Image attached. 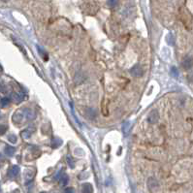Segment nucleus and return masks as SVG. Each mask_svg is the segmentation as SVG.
<instances>
[{"mask_svg": "<svg viewBox=\"0 0 193 193\" xmlns=\"http://www.w3.org/2000/svg\"><path fill=\"white\" fill-rule=\"evenodd\" d=\"M178 70H177V68L176 67H173V68H172V75H174L175 77H177L178 76Z\"/></svg>", "mask_w": 193, "mask_h": 193, "instance_id": "obj_23", "label": "nucleus"}, {"mask_svg": "<svg viewBox=\"0 0 193 193\" xmlns=\"http://www.w3.org/2000/svg\"><path fill=\"white\" fill-rule=\"evenodd\" d=\"M116 4H117V0H109L108 1V5L110 7H116Z\"/></svg>", "mask_w": 193, "mask_h": 193, "instance_id": "obj_22", "label": "nucleus"}, {"mask_svg": "<svg viewBox=\"0 0 193 193\" xmlns=\"http://www.w3.org/2000/svg\"><path fill=\"white\" fill-rule=\"evenodd\" d=\"M7 131V126L3 124H0V135H4Z\"/></svg>", "mask_w": 193, "mask_h": 193, "instance_id": "obj_20", "label": "nucleus"}, {"mask_svg": "<svg viewBox=\"0 0 193 193\" xmlns=\"http://www.w3.org/2000/svg\"><path fill=\"white\" fill-rule=\"evenodd\" d=\"M41 193H45V192H41Z\"/></svg>", "mask_w": 193, "mask_h": 193, "instance_id": "obj_28", "label": "nucleus"}, {"mask_svg": "<svg viewBox=\"0 0 193 193\" xmlns=\"http://www.w3.org/2000/svg\"><path fill=\"white\" fill-rule=\"evenodd\" d=\"M67 162H68V164H69V166L71 167V168H74V166H75V163H74V160L70 157V156H67Z\"/></svg>", "mask_w": 193, "mask_h": 193, "instance_id": "obj_21", "label": "nucleus"}, {"mask_svg": "<svg viewBox=\"0 0 193 193\" xmlns=\"http://www.w3.org/2000/svg\"><path fill=\"white\" fill-rule=\"evenodd\" d=\"M181 65H182V67H184V69L191 68L192 65H193V58H192L191 56H186V58H184V60H182Z\"/></svg>", "mask_w": 193, "mask_h": 193, "instance_id": "obj_4", "label": "nucleus"}, {"mask_svg": "<svg viewBox=\"0 0 193 193\" xmlns=\"http://www.w3.org/2000/svg\"><path fill=\"white\" fill-rule=\"evenodd\" d=\"M188 79H189L190 81H191V82H193V72H192V73H190V74H189Z\"/></svg>", "mask_w": 193, "mask_h": 193, "instance_id": "obj_26", "label": "nucleus"}, {"mask_svg": "<svg viewBox=\"0 0 193 193\" xmlns=\"http://www.w3.org/2000/svg\"><path fill=\"white\" fill-rule=\"evenodd\" d=\"M158 119H159V113L156 110H152L150 114H148V121L150 122V123L154 124L158 121Z\"/></svg>", "mask_w": 193, "mask_h": 193, "instance_id": "obj_3", "label": "nucleus"}, {"mask_svg": "<svg viewBox=\"0 0 193 193\" xmlns=\"http://www.w3.org/2000/svg\"><path fill=\"white\" fill-rule=\"evenodd\" d=\"M148 189L150 190H154L158 187V182L156 181L155 179L153 178H150L148 179Z\"/></svg>", "mask_w": 193, "mask_h": 193, "instance_id": "obj_6", "label": "nucleus"}, {"mask_svg": "<svg viewBox=\"0 0 193 193\" xmlns=\"http://www.w3.org/2000/svg\"><path fill=\"white\" fill-rule=\"evenodd\" d=\"M61 144H62V142H61V140H59V139H53L51 141V147L53 148H58Z\"/></svg>", "mask_w": 193, "mask_h": 193, "instance_id": "obj_17", "label": "nucleus"}, {"mask_svg": "<svg viewBox=\"0 0 193 193\" xmlns=\"http://www.w3.org/2000/svg\"><path fill=\"white\" fill-rule=\"evenodd\" d=\"M62 175H63V174H62V170H60V171L58 172V174H57L56 176V179H59L61 178Z\"/></svg>", "mask_w": 193, "mask_h": 193, "instance_id": "obj_25", "label": "nucleus"}, {"mask_svg": "<svg viewBox=\"0 0 193 193\" xmlns=\"http://www.w3.org/2000/svg\"><path fill=\"white\" fill-rule=\"evenodd\" d=\"M15 148L14 147H11V146H6V148H5V153H6V155L8 156H13L15 153Z\"/></svg>", "mask_w": 193, "mask_h": 193, "instance_id": "obj_13", "label": "nucleus"}, {"mask_svg": "<svg viewBox=\"0 0 193 193\" xmlns=\"http://www.w3.org/2000/svg\"><path fill=\"white\" fill-rule=\"evenodd\" d=\"M23 113H24V117L27 121H31V119H34V113H33V111L30 110V109H24Z\"/></svg>", "mask_w": 193, "mask_h": 193, "instance_id": "obj_9", "label": "nucleus"}, {"mask_svg": "<svg viewBox=\"0 0 193 193\" xmlns=\"http://www.w3.org/2000/svg\"><path fill=\"white\" fill-rule=\"evenodd\" d=\"M12 119H13V122H14V123H20V122H22L23 119H25L23 110H18L17 112H15Z\"/></svg>", "mask_w": 193, "mask_h": 193, "instance_id": "obj_2", "label": "nucleus"}, {"mask_svg": "<svg viewBox=\"0 0 193 193\" xmlns=\"http://www.w3.org/2000/svg\"><path fill=\"white\" fill-rule=\"evenodd\" d=\"M130 122L129 121H127V122H125V123L123 124V127H122V130H123V133L125 135H127V133L129 132V129H130Z\"/></svg>", "mask_w": 193, "mask_h": 193, "instance_id": "obj_18", "label": "nucleus"}, {"mask_svg": "<svg viewBox=\"0 0 193 193\" xmlns=\"http://www.w3.org/2000/svg\"><path fill=\"white\" fill-rule=\"evenodd\" d=\"M59 181H60V184L61 186H66L67 184H68V181H69V177L67 176L66 174H63L61 176V178L59 179Z\"/></svg>", "mask_w": 193, "mask_h": 193, "instance_id": "obj_14", "label": "nucleus"}, {"mask_svg": "<svg viewBox=\"0 0 193 193\" xmlns=\"http://www.w3.org/2000/svg\"><path fill=\"white\" fill-rule=\"evenodd\" d=\"M34 130H35V128L33 126H30V127H28V128L25 129V130H23V131L22 132V138H24V139H28V138H30L31 134L34 132Z\"/></svg>", "mask_w": 193, "mask_h": 193, "instance_id": "obj_7", "label": "nucleus"}, {"mask_svg": "<svg viewBox=\"0 0 193 193\" xmlns=\"http://www.w3.org/2000/svg\"><path fill=\"white\" fill-rule=\"evenodd\" d=\"M85 80V75L83 74V73H82V72L78 73V74L76 75V77H75V82H76L77 85L82 83Z\"/></svg>", "mask_w": 193, "mask_h": 193, "instance_id": "obj_10", "label": "nucleus"}, {"mask_svg": "<svg viewBox=\"0 0 193 193\" xmlns=\"http://www.w3.org/2000/svg\"><path fill=\"white\" fill-rule=\"evenodd\" d=\"M130 74H131L133 77L139 78V77L143 76V74H144V70H143L142 66H141L140 64H136V65H134L131 69H130Z\"/></svg>", "mask_w": 193, "mask_h": 193, "instance_id": "obj_1", "label": "nucleus"}, {"mask_svg": "<svg viewBox=\"0 0 193 193\" xmlns=\"http://www.w3.org/2000/svg\"><path fill=\"white\" fill-rule=\"evenodd\" d=\"M1 1H3V2H8L9 0H1Z\"/></svg>", "mask_w": 193, "mask_h": 193, "instance_id": "obj_27", "label": "nucleus"}, {"mask_svg": "<svg viewBox=\"0 0 193 193\" xmlns=\"http://www.w3.org/2000/svg\"><path fill=\"white\" fill-rule=\"evenodd\" d=\"M8 140H9L11 143H13V144H15V143H17V136L14 134H11L8 136Z\"/></svg>", "mask_w": 193, "mask_h": 193, "instance_id": "obj_19", "label": "nucleus"}, {"mask_svg": "<svg viewBox=\"0 0 193 193\" xmlns=\"http://www.w3.org/2000/svg\"><path fill=\"white\" fill-rule=\"evenodd\" d=\"M33 177H34V171L31 170V169H27V170H25L24 172V178H25V181L26 182H29L32 181Z\"/></svg>", "mask_w": 193, "mask_h": 193, "instance_id": "obj_8", "label": "nucleus"}, {"mask_svg": "<svg viewBox=\"0 0 193 193\" xmlns=\"http://www.w3.org/2000/svg\"><path fill=\"white\" fill-rule=\"evenodd\" d=\"M12 99L15 101L16 103H20L22 101L23 99V96L22 94H20V93H12Z\"/></svg>", "mask_w": 193, "mask_h": 193, "instance_id": "obj_12", "label": "nucleus"}, {"mask_svg": "<svg viewBox=\"0 0 193 193\" xmlns=\"http://www.w3.org/2000/svg\"><path fill=\"white\" fill-rule=\"evenodd\" d=\"M10 104V99L8 97H4L0 100V106L1 107H6Z\"/></svg>", "mask_w": 193, "mask_h": 193, "instance_id": "obj_16", "label": "nucleus"}, {"mask_svg": "<svg viewBox=\"0 0 193 193\" xmlns=\"http://www.w3.org/2000/svg\"><path fill=\"white\" fill-rule=\"evenodd\" d=\"M19 173H20V167L18 165H14L8 171V176L10 178H15V177H17L19 175Z\"/></svg>", "mask_w": 193, "mask_h": 193, "instance_id": "obj_5", "label": "nucleus"}, {"mask_svg": "<svg viewBox=\"0 0 193 193\" xmlns=\"http://www.w3.org/2000/svg\"><path fill=\"white\" fill-rule=\"evenodd\" d=\"M87 116L89 117L90 119H95V116H96V112L93 110V109H88V110H87Z\"/></svg>", "mask_w": 193, "mask_h": 193, "instance_id": "obj_15", "label": "nucleus"}, {"mask_svg": "<svg viewBox=\"0 0 193 193\" xmlns=\"http://www.w3.org/2000/svg\"><path fill=\"white\" fill-rule=\"evenodd\" d=\"M92 186L90 184H83L82 186V192L83 193H92Z\"/></svg>", "mask_w": 193, "mask_h": 193, "instance_id": "obj_11", "label": "nucleus"}, {"mask_svg": "<svg viewBox=\"0 0 193 193\" xmlns=\"http://www.w3.org/2000/svg\"><path fill=\"white\" fill-rule=\"evenodd\" d=\"M65 193H74V189H73L72 187H67V188L65 189Z\"/></svg>", "mask_w": 193, "mask_h": 193, "instance_id": "obj_24", "label": "nucleus"}]
</instances>
